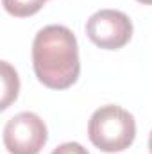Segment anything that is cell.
I'll return each instance as SVG.
<instances>
[{"instance_id": "3957f363", "label": "cell", "mask_w": 152, "mask_h": 154, "mask_svg": "<svg viewBox=\"0 0 152 154\" xmlns=\"http://www.w3.org/2000/svg\"><path fill=\"white\" fill-rule=\"evenodd\" d=\"M47 138L45 122L31 111L11 116L4 127V145L11 154H39Z\"/></svg>"}, {"instance_id": "8992f818", "label": "cell", "mask_w": 152, "mask_h": 154, "mask_svg": "<svg viewBox=\"0 0 152 154\" xmlns=\"http://www.w3.org/2000/svg\"><path fill=\"white\" fill-rule=\"evenodd\" d=\"M2 2L9 14L23 18V16L36 14L47 0H2Z\"/></svg>"}, {"instance_id": "9c48e42d", "label": "cell", "mask_w": 152, "mask_h": 154, "mask_svg": "<svg viewBox=\"0 0 152 154\" xmlns=\"http://www.w3.org/2000/svg\"><path fill=\"white\" fill-rule=\"evenodd\" d=\"M138 2H141V4H147V5H150L152 0H138Z\"/></svg>"}, {"instance_id": "277c9868", "label": "cell", "mask_w": 152, "mask_h": 154, "mask_svg": "<svg viewBox=\"0 0 152 154\" xmlns=\"http://www.w3.org/2000/svg\"><path fill=\"white\" fill-rule=\"evenodd\" d=\"M86 34L97 47L106 50L122 48L132 36V22L129 16L116 9H102L90 16Z\"/></svg>"}, {"instance_id": "7a4b0ae2", "label": "cell", "mask_w": 152, "mask_h": 154, "mask_svg": "<svg viewBox=\"0 0 152 154\" xmlns=\"http://www.w3.org/2000/svg\"><path fill=\"white\" fill-rule=\"evenodd\" d=\"M88 136L91 143L104 152H120L127 149L136 136V124L129 111L120 106L99 108L88 124Z\"/></svg>"}, {"instance_id": "52a82bcc", "label": "cell", "mask_w": 152, "mask_h": 154, "mask_svg": "<svg viewBox=\"0 0 152 154\" xmlns=\"http://www.w3.org/2000/svg\"><path fill=\"white\" fill-rule=\"evenodd\" d=\"M52 154H90L81 143L77 142H68V143H63L59 145L57 149H54Z\"/></svg>"}, {"instance_id": "6da1fadb", "label": "cell", "mask_w": 152, "mask_h": 154, "mask_svg": "<svg viewBox=\"0 0 152 154\" xmlns=\"http://www.w3.org/2000/svg\"><path fill=\"white\" fill-rule=\"evenodd\" d=\"M32 66L47 88H70L81 72L75 34L65 25L43 27L32 43Z\"/></svg>"}, {"instance_id": "ba28073f", "label": "cell", "mask_w": 152, "mask_h": 154, "mask_svg": "<svg viewBox=\"0 0 152 154\" xmlns=\"http://www.w3.org/2000/svg\"><path fill=\"white\" fill-rule=\"evenodd\" d=\"M149 149H150V154H152V131H150V136H149Z\"/></svg>"}, {"instance_id": "5b68a950", "label": "cell", "mask_w": 152, "mask_h": 154, "mask_svg": "<svg viewBox=\"0 0 152 154\" xmlns=\"http://www.w3.org/2000/svg\"><path fill=\"white\" fill-rule=\"evenodd\" d=\"M2 102H0V109H7L9 104L13 100H16L18 97V90H20V81L16 70L7 63L2 61Z\"/></svg>"}]
</instances>
